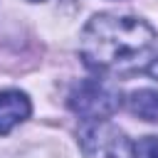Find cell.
<instances>
[{"mask_svg":"<svg viewBox=\"0 0 158 158\" xmlns=\"http://www.w3.org/2000/svg\"><path fill=\"white\" fill-rule=\"evenodd\" d=\"M158 32L141 17L101 12L94 15L79 37L84 64L99 74H133L156 59Z\"/></svg>","mask_w":158,"mask_h":158,"instance_id":"obj_1","label":"cell"},{"mask_svg":"<svg viewBox=\"0 0 158 158\" xmlns=\"http://www.w3.org/2000/svg\"><path fill=\"white\" fill-rule=\"evenodd\" d=\"M67 104L84 121H106L121 106V96L104 79H84L69 91Z\"/></svg>","mask_w":158,"mask_h":158,"instance_id":"obj_2","label":"cell"},{"mask_svg":"<svg viewBox=\"0 0 158 158\" xmlns=\"http://www.w3.org/2000/svg\"><path fill=\"white\" fill-rule=\"evenodd\" d=\"M84 158H133V143L109 121H89L79 133Z\"/></svg>","mask_w":158,"mask_h":158,"instance_id":"obj_3","label":"cell"},{"mask_svg":"<svg viewBox=\"0 0 158 158\" xmlns=\"http://www.w3.org/2000/svg\"><path fill=\"white\" fill-rule=\"evenodd\" d=\"M32 111V104L25 91L5 89L0 91V136H7L17 123H22Z\"/></svg>","mask_w":158,"mask_h":158,"instance_id":"obj_4","label":"cell"},{"mask_svg":"<svg viewBox=\"0 0 158 158\" xmlns=\"http://www.w3.org/2000/svg\"><path fill=\"white\" fill-rule=\"evenodd\" d=\"M128 111L143 121H158V91L156 89H138L131 91L128 99Z\"/></svg>","mask_w":158,"mask_h":158,"instance_id":"obj_5","label":"cell"},{"mask_svg":"<svg viewBox=\"0 0 158 158\" xmlns=\"http://www.w3.org/2000/svg\"><path fill=\"white\" fill-rule=\"evenodd\" d=\"M133 158H158V136H146L133 143Z\"/></svg>","mask_w":158,"mask_h":158,"instance_id":"obj_6","label":"cell"},{"mask_svg":"<svg viewBox=\"0 0 158 158\" xmlns=\"http://www.w3.org/2000/svg\"><path fill=\"white\" fill-rule=\"evenodd\" d=\"M148 74H151L153 79H158V59H153V62L148 64Z\"/></svg>","mask_w":158,"mask_h":158,"instance_id":"obj_7","label":"cell"},{"mask_svg":"<svg viewBox=\"0 0 158 158\" xmlns=\"http://www.w3.org/2000/svg\"><path fill=\"white\" fill-rule=\"evenodd\" d=\"M30 2H40V0H30Z\"/></svg>","mask_w":158,"mask_h":158,"instance_id":"obj_8","label":"cell"}]
</instances>
